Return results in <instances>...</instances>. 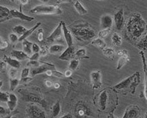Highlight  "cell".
I'll return each instance as SVG.
<instances>
[{"instance_id":"obj_50","label":"cell","mask_w":147,"mask_h":118,"mask_svg":"<svg viewBox=\"0 0 147 118\" xmlns=\"http://www.w3.org/2000/svg\"><path fill=\"white\" fill-rule=\"evenodd\" d=\"M6 66H7V63L4 61H1V71H5L6 69Z\"/></svg>"},{"instance_id":"obj_52","label":"cell","mask_w":147,"mask_h":118,"mask_svg":"<svg viewBox=\"0 0 147 118\" xmlns=\"http://www.w3.org/2000/svg\"><path fill=\"white\" fill-rule=\"evenodd\" d=\"M45 84L46 87H53V83H52V81H50V80H45Z\"/></svg>"},{"instance_id":"obj_58","label":"cell","mask_w":147,"mask_h":118,"mask_svg":"<svg viewBox=\"0 0 147 118\" xmlns=\"http://www.w3.org/2000/svg\"><path fill=\"white\" fill-rule=\"evenodd\" d=\"M62 118H66V117L71 118V117H72V116H71V114H66V115H65L64 116H62Z\"/></svg>"},{"instance_id":"obj_15","label":"cell","mask_w":147,"mask_h":118,"mask_svg":"<svg viewBox=\"0 0 147 118\" xmlns=\"http://www.w3.org/2000/svg\"><path fill=\"white\" fill-rule=\"evenodd\" d=\"M75 55V49L73 46H68L59 56V59L61 60L69 61L73 55Z\"/></svg>"},{"instance_id":"obj_43","label":"cell","mask_w":147,"mask_h":118,"mask_svg":"<svg viewBox=\"0 0 147 118\" xmlns=\"http://www.w3.org/2000/svg\"><path fill=\"white\" fill-rule=\"evenodd\" d=\"M53 76H55V77L58 78H66L65 75L63 73L61 72H59V71H57L56 69L53 70Z\"/></svg>"},{"instance_id":"obj_36","label":"cell","mask_w":147,"mask_h":118,"mask_svg":"<svg viewBox=\"0 0 147 118\" xmlns=\"http://www.w3.org/2000/svg\"><path fill=\"white\" fill-rule=\"evenodd\" d=\"M111 31V29H105V30H101V31L98 32V37L101 38H105V37L107 36V35L110 34Z\"/></svg>"},{"instance_id":"obj_7","label":"cell","mask_w":147,"mask_h":118,"mask_svg":"<svg viewBox=\"0 0 147 118\" xmlns=\"http://www.w3.org/2000/svg\"><path fill=\"white\" fill-rule=\"evenodd\" d=\"M91 86L93 89H98L102 85L101 71H93L90 74Z\"/></svg>"},{"instance_id":"obj_55","label":"cell","mask_w":147,"mask_h":118,"mask_svg":"<svg viewBox=\"0 0 147 118\" xmlns=\"http://www.w3.org/2000/svg\"><path fill=\"white\" fill-rule=\"evenodd\" d=\"M46 74L49 76H53V70H49L45 72Z\"/></svg>"},{"instance_id":"obj_23","label":"cell","mask_w":147,"mask_h":118,"mask_svg":"<svg viewBox=\"0 0 147 118\" xmlns=\"http://www.w3.org/2000/svg\"><path fill=\"white\" fill-rule=\"evenodd\" d=\"M74 8L78 14L80 15H85L88 13V10L84 8V6L82 5V3L80 2L79 0H76L74 3Z\"/></svg>"},{"instance_id":"obj_37","label":"cell","mask_w":147,"mask_h":118,"mask_svg":"<svg viewBox=\"0 0 147 118\" xmlns=\"http://www.w3.org/2000/svg\"><path fill=\"white\" fill-rule=\"evenodd\" d=\"M19 38L17 36V34H10L9 35V40L12 44L17 43V42H19Z\"/></svg>"},{"instance_id":"obj_16","label":"cell","mask_w":147,"mask_h":118,"mask_svg":"<svg viewBox=\"0 0 147 118\" xmlns=\"http://www.w3.org/2000/svg\"><path fill=\"white\" fill-rule=\"evenodd\" d=\"M12 58L16 59L19 61H24L26 60H30V56L23 51H18V50H13L11 53Z\"/></svg>"},{"instance_id":"obj_54","label":"cell","mask_w":147,"mask_h":118,"mask_svg":"<svg viewBox=\"0 0 147 118\" xmlns=\"http://www.w3.org/2000/svg\"><path fill=\"white\" fill-rule=\"evenodd\" d=\"M72 0H58L57 1V4H61V3H71Z\"/></svg>"},{"instance_id":"obj_10","label":"cell","mask_w":147,"mask_h":118,"mask_svg":"<svg viewBox=\"0 0 147 118\" xmlns=\"http://www.w3.org/2000/svg\"><path fill=\"white\" fill-rule=\"evenodd\" d=\"M114 20L115 23V27L116 30H121L123 27L125 25L124 19V10L123 9H121L116 12L114 16Z\"/></svg>"},{"instance_id":"obj_6","label":"cell","mask_w":147,"mask_h":118,"mask_svg":"<svg viewBox=\"0 0 147 118\" xmlns=\"http://www.w3.org/2000/svg\"><path fill=\"white\" fill-rule=\"evenodd\" d=\"M26 111L28 113V115L32 117H46L45 113L44 111L42 109H40L39 107L36 106V105H30L27 108Z\"/></svg>"},{"instance_id":"obj_13","label":"cell","mask_w":147,"mask_h":118,"mask_svg":"<svg viewBox=\"0 0 147 118\" xmlns=\"http://www.w3.org/2000/svg\"><path fill=\"white\" fill-rule=\"evenodd\" d=\"M140 109L136 105H131L125 111L123 117L126 118H135L138 116Z\"/></svg>"},{"instance_id":"obj_35","label":"cell","mask_w":147,"mask_h":118,"mask_svg":"<svg viewBox=\"0 0 147 118\" xmlns=\"http://www.w3.org/2000/svg\"><path fill=\"white\" fill-rule=\"evenodd\" d=\"M41 62H39L38 60H30L29 62L27 63V66L29 67L32 68H36L38 67L40 65Z\"/></svg>"},{"instance_id":"obj_20","label":"cell","mask_w":147,"mask_h":118,"mask_svg":"<svg viewBox=\"0 0 147 118\" xmlns=\"http://www.w3.org/2000/svg\"><path fill=\"white\" fill-rule=\"evenodd\" d=\"M41 24H42V23H41L40 22L37 23L33 27L30 28V30H27L26 32L24 34L21 36V37H19V42H21V41H23V40H26V39H27V38H28L30 36H31L32 34V33H34V32L41 25Z\"/></svg>"},{"instance_id":"obj_5","label":"cell","mask_w":147,"mask_h":118,"mask_svg":"<svg viewBox=\"0 0 147 118\" xmlns=\"http://www.w3.org/2000/svg\"><path fill=\"white\" fill-rule=\"evenodd\" d=\"M49 70H55V66L49 63L42 62V64H40L38 67L34 68L33 69H32L31 70H30V74H31L32 76H34L37 74L45 73L47 71Z\"/></svg>"},{"instance_id":"obj_62","label":"cell","mask_w":147,"mask_h":118,"mask_svg":"<svg viewBox=\"0 0 147 118\" xmlns=\"http://www.w3.org/2000/svg\"><path fill=\"white\" fill-rule=\"evenodd\" d=\"M2 86V81H1V87Z\"/></svg>"},{"instance_id":"obj_48","label":"cell","mask_w":147,"mask_h":118,"mask_svg":"<svg viewBox=\"0 0 147 118\" xmlns=\"http://www.w3.org/2000/svg\"><path fill=\"white\" fill-rule=\"evenodd\" d=\"M127 54H128V53H127V51L126 50H121V51H118L117 52V55L119 57V58L120 57H122L123 56V55H125Z\"/></svg>"},{"instance_id":"obj_56","label":"cell","mask_w":147,"mask_h":118,"mask_svg":"<svg viewBox=\"0 0 147 118\" xmlns=\"http://www.w3.org/2000/svg\"><path fill=\"white\" fill-rule=\"evenodd\" d=\"M53 87H54L55 89H58V88H60V84L59 83H58V82H56V83H53Z\"/></svg>"},{"instance_id":"obj_14","label":"cell","mask_w":147,"mask_h":118,"mask_svg":"<svg viewBox=\"0 0 147 118\" xmlns=\"http://www.w3.org/2000/svg\"><path fill=\"white\" fill-rule=\"evenodd\" d=\"M98 99V104L101 110H105L106 108V105L108 99V95L106 90H103L99 93Z\"/></svg>"},{"instance_id":"obj_57","label":"cell","mask_w":147,"mask_h":118,"mask_svg":"<svg viewBox=\"0 0 147 118\" xmlns=\"http://www.w3.org/2000/svg\"><path fill=\"white\" fill-rule=\"evenodd\" d=\"M29 0H20V2L21 5H26L28 3Z\"/></svg>"},{"instance_id":"obj_38","label":"cell","mask_w":147,"mask_h":118,"mask_svg":"<svg viewBox=\"0 0 147 118\" xmlns=\"http://www.w3.org/2000/svg\"><path fill=\"white\" fill-rule=\"evenodd\" d=\"M49 53V49L46 46H43L40 48V51L39 52L40 56L45 57L46 55H48V53Z\"/></svg>"},{"instance_id":"obj_27","label":"cell","mask_w":147,"mask_h":118,"mask_svg":"<svg viewBox=\"0 0 147 118\" xmlns=\"http://www.w3.org/2000/svg\"><path fill=\"white\" fill-rule=\"evenodd\" d=\"M12 30H13L14 33L17 34V35L19 36V37H21V36L23 35L25 33H26L28 30H27V28L25 27L19 25H16L14 27Z\"/></svg>"},{"instance_id":"obj_63","label":"cell","mask_w":147,"mask_h":118,"mask_svg":"<svg viewBox=\"0 0 147 118\" xmlns=\"http://www.w3.org/2000/svg\"><path fill=\"white\" fill-rule=\"evenodd\" d=\"M98 1H105V0H98Z\"/></svg>"},{"instance_id":"obj_12","label":"cell","mask_w":147,"mask_h":118,"mask_svg":"<svg viewBox=\"0 0 147 118\" xmlns=\"http://www.w3.org/2000/svg\"><path fill=\"white\" fill-rule=\"evenodd\" d=\"M114 19L109 15H105L101 18V27L102 30L111 29L113 26Z\"/></svg>"},{"instance_id":"obj_3","label":"cell","mask_w":147,"mask_h":118,"mask_svg":"<svg viewBox=\"0 0 147 118\" xmlns=\"http://www.w3.org/2000/svg\"><path fill=\"white\" fill-rule=\"evenodd\" d=\"M36 15H59L62 13V9L54 5H38L30 10Z\"/></svg>"},{"instance_id":"obj_46","label":"cell","mask_w":147,"mask_h":118,"mask_svg":"<svg viewBox=\"0 0 147 118\" xmlns=\"http://www.w3.org/2000/svg\"><path fill=\"white\" fill-rule=\"evenodd\" d=\"M40 57V55L39 53H34L30 57V60H38Z\"/></svg>"},{"instance_id":"obj_60","label":"cell","mask_w":147,"mask_h":118,"mask_svg":"<svg viewBox=\"0 0 147 118\" xmlns=\"http://www.w3.org/2000/svg\"><path fill=\"white\" fill-rule=\"evenodd\" d=\"M144 117L145 118H147V112L146 113L144 114Z\"/></svg>"},{"instance_id":"obj_53","label":"cell","mask_w":147,"mask_h":118,"mask_svg":"<svg viewBox=\"0 0 147 118\" xmlns=\"http://www.w3.org/2000/svg\"><path fill=\"white\" fill-rule=\"evenodd\" d=\"M72 73H73V71L69 69V70H67L65 72H64V75H65L66 78H69V77H70V76H71Z\"/></svg>"},{"instance_id":"obj_44","label":"cell","mask_w":147,"mask_h":118,"mask_svg":"<svg viewBox=\"0 0 147 118\" xmlns=\"http://www.w3.org/2000/svg\"><path fill=\"white\" fill-rule=\"evenodd\" d=\"M33 80V78L32 77H29V76H26V77L21 78L20 80V83H30V81H32Z\"/></svg>"},{"instance_id":"obj_11","label":"cell","mask_w":147,"mask_h":118,"mask_svg":"<svg viewBox=\"0 0 147 118\" xmlns=\"http://www.w3.org/2000/svg\"><path fill=\"white\" fill-rule=\"evenodd\" d=\"M62 31H63V36L65 41L67 44L68 46H71L73 44V40L72 34H71V32L70 30L68 29V27H66V25L65 22L62 21Z\"/></svg>"},{"instance_id":"obj_34","label":"cell","mask_w":147,"mask_h":118,"mask_svg":"<svg viewBox=\"0 0 147 118\" xmlns=\"http://www.w3.org/2000/svg\"><path fill=\"white\" fill-rule=\"evenodd\" d=\"M9 96L10 94L8 92H0V101L2 103H8L9 101Z\"/></svg>"},{"instance_id":"obj_1","label":"cell","mask_w":147,"mask_h":118,"mask_svg":"<svg viewBox=\"0 0 147 118\" xmlns=\"http://www.w3.org/2000/svg\"><path fill=\"white\" fill-rule=\"evenodd\" d=\"M146 25L140 14H134L130 17L127 24V29L129 33L135 38H140L145 32Z\"/></svg>"},{"instance_id":"obj_22","label":"cell","mask_w":147,"mask_h":118,"mask_svg":"<svg viewBox=\"0 0 147 118\" xmlns=\"http://www.w3.org/2000/svg\"><path fill=\"white\" fill-rule=\"evenodd\" d=\"M64 50L65 47L62 44H53L49 47V53L51 54H58L62 53Z\"/></svg>"},{"instance_id":"obj_39","label":"cell","mask_w":147,"mask_h":118,"mask_svg":"<svg viewBox=\"0 0 147 118\" xmlns=\"http://www.w3.org/2000/svg\"><path fill=\"white\" fill-rule=\"evenodd\" d=\"M8 74L10 78H15L17 77V68L11 67V68L9 70Z\"/></svg>"},{"instance_id":"obj_59","label":"cell","mask_w":147,"mask_h":118,"mask_svg":"<svg viewBox=\"0 0 147 118\" xmlns=\"http://www.w3.org/2000/svg\"><path fill=\"white\" fill-rule=\"evenodd\" d=\"M38 1H40V2H42L43 3H47L49 0H38Z\"/></svg>"},{"instance_id":"obj_40","label":"cell","mask_w":147,"mask_h":118,"mask_svg":"<svg viewBox=\"0 0 147 118\" xmlns=\"http://www.w3.org/2000/svg\"><path fill=\"white\" fill-rule=\"evenodd\" d=\"M7 105H8L9 110H10V111H13V110H15V107H17V101H8V103H7Z\"/></svg>"},{"instance_id":"obj_17","label":"cell","mask_w":147,"mask_h":118,"mask_svg":"<svg viewBox=\"0 0 147 118\" xmlns=\"http://www.w3.org/2000/svg\"><path fill=\"white\" fill-rule=\"evenodd\" d=\"M140 54L141 55L142 60L143 64V68H144V94L145 96V98L147 100V64L146 62V59H145L144 54L143 51L140 52Z\"/></svg>"},{"instance_id":"obj_9","label":"cell","mask_w":147,"mask_h":118,"mask_svg":"<svg viewBox=\"0 0 147 118\" xmlns=\"http://www.w3.org/2000/svg\"><path fill=\"white\" fill-rule=\"evenodd\" d=\"M18 19L21 21H27V22H31L34 20V18L30 17L25 14H23L21 11L16 10V9H12L10 10V19Z\"/></svg>"},{"instance_id":"obj_32","label":"cell","mask_w":147,"mask_h":118,"mask_svg":"<svg viewBox=\"0 0 147 118\" xmlns=\"http://www.w3.org/2000/svg\"><path fill=\"white\" fill-rule=\"evenodd\" d=\"M102 53L105 56L107 57V58H112L114 56L115 51L112 48H104L103 49H102Z\"/></svg>"},{"instance_id":"obj_8","label":"cell","mask_w":147,"mask_h":118,"mask_svg":"<svg viewBox=\"0 0 147 118\" xmlns=\"http://www.w3.org/2000/svg\"><path fill=\"white\" fill-rule=\"evenodd\" d=\"M62 35H63V31H62V21H61L58 25V26L55 27V29L53 30V32L51 34V35L49 37L47 38V41L48 42H53L55 40L60 39Z\"/></svg>"},{"instance_id":"obj_21","label":"cell","mask_w":147,"mask_h":118,"mask_svg":"<svg viewBox=\"0 0 147 118\" xmlns=\"http://www.w3.org/2000/svg\"><path fill=\"white\" fill-rule=\"evenodd\" d=\"M22 44H23V51L25 53H27L29 56L30 57L32 55V45L33 43L30 41H28L27 39L22 41Z\"/></svg>"},{"instance_id":"obj_51","label":"cell","mask_w":147,"mask_h":118,"mask_svg":"<svg viewBox=\"0 0 147 118\" xmlns=\"http://www.w3.org/2000/svg\"><path fill=\"white\" fill-rule=\"evenodd\" d=\"M7 113V111L6 109H4L2 106L0 107V115H1V117H2V115H6Z\"/></svg>"},{"instance_id":"obj_47","label":"cell","mask_w":147,"mask_h":118,"mask_svg":"<svg viewBox=\"0 0 147 118\" xmlns=\"http://www.w3.org/2000/svg\"><path fill=\"white\" fill-rule=\"evenodd\" d=\"M40 51V47L37 44L33 43V45H32V51L33 53H39Z\"/></svg>"},{"instance_id":"obj_19","label":"cell","mask_w":147,"mask_h":118,"mask_svg":"<svg viewBox=\"0 0 147 118\" xmlns=\"http://www.w3.org/2000/svg\"><path fill=\"white\" fill-rule=\"evenodd\" d=\"M3 61L6 62L7 64H8L10 67L15 68H19L21 67V62L20 61L16 60L13 58H10V57H7L6 55L3 56Z\"/></svg>"},{"instance_id":"obj_64","label":"cell","mask_w":147,"mask_h":118,"mask_svg":"<svg viewBox=\"0 0 147 118\" xmlns=\"http://www.w3.org/2000/svg\"><path fill=\"white\" fill-rule=\"evenodd\" d=\"M146 28H147V24H146Z\"/></svg>"},{"instance_id":"obj_61","label":"cell","mask_w":147,"mask_h":118,"mask_svg":"<svg viewBox=\"0 0 147 118\" xmlns=\"http://www.w3.org/2000/svg\"><path fill=\"white\" fill-rule=\"evenodd\" d=\"M10 1H12V2H15V1H17V0H10Z\"/></svg>"},{"instance_id":"obj_33","label":"cell","mask_w":147,"mask_h":118,"mask_svg":"<svg viewBox=\"0 0 147 118\" xmlns=\"http://www.w3.org/2000/svg\"><path fill=\"white\" fill-rule=\"evenodd\" d=\"M138 47L141 50L147 49V35L145 36L144 38H142L140 40L138 44Z\"/></svg>"},{"instance_id":"obj_25","label":"cell","mask_w":147,"mask_h":118,"mask_svg":"<svg viewBox=\"0 0 147 118\" xmlns=\"http://www.w3.org/2000/svg\"><path fill=\"white\" fill-rule=\"evenodd\" d=\"M129 61V58L128 54L123 55V56L120 57L119 60L118 61V64H117V70H121L122 68L125 65H126L127 64V62Z\"/></svg>"},{"instance_id":"obj_42","label":"cell","mask_w":147,"mask_h":118,"mask_svg":"<svg viewBox=\"0 0 147 118\" xmlns=\"http://www.w3.org/2000/svg\"><path fill=\"white\" fill-rule=\"evenodd\" d=\"M8 46V42H7L6 40H3L1 38V40H0V49L3 50L6 49Z\"/></svg>"},{"instance_id":"obj_45","label":"cell","mask_w":147,"mask_h":118,"mask_svg":"<svg viewBox=\"0 0 147 118\" xmlns=\"http://www.w3.org/2000/svg\"><path fill=\"white\" fill-rule=\"evenodd\" d=\"M38 40L40 42L44 40V34H43V30L42 29H39L38 32Z\"/></svg>"},{"instance_id":"obj_30","label":"cell","mask_w":147,"mask_h":118,"mask_svg":"<svg viewBox=\"0 0 147 118\" xmlns=\"http://www.w3.org/2000/svg\"><path fill=\"white\" fill-rule=\"evenodd\" d=\"M79 64H80V60L78 59L75 58L73 59L70 61V63L69 65V69L71 70L72 71H74L78 68L79 66Z\"/></svg>"},{"instance_id":"obj_31","label":"cell","mask_w":147,"mask_h":118,"mask_svg":"<svg viewBox=\"0 0 147 118\" xmlns=\"http://www.w3.org/2000/svg\"><path fill=\"white\" fill-rule=\"evenodd\" d=\"M20 83V81L17 79V78H10V89L11 92H14L15 90L17 87Z\"/></svg>"},{"instance_id":"obj_2","label":"cell","mask_w":147,"mask_h":118,"mask_svg":"<svg viewBox=\"0 0 147 118\" xmlns=\"http://www.w3.org/2000/svg\"><path fill=\"white\" fill-rule=\"evenodd\" d=\"M140 74L139 72H136L131 76H129L120 82L119 83L114 85V89L119 92L128 89L131 94H134L136 87L140 84Z\"/></svg>"},{"instance_id":"obj_18","label":"cell","mask_w":147,"mask_h":118,"mask_svg":"<svg viewBox=\"0 0 147 118\" xmlns=\"http://www.w3.org/2000/svg\"><path fill=\"white\" fill-rule=\"evenodd\" d=\"M10 19V10L6 7L0 6V22L3 23L4 21Z\"/></svg>"},{"instance_id":"obj_29","label":"cell","mask_w":147,"mask_h":118,"mask_svg":"<svg viewBox=\"0 0 147 118\" xmlns=\"http://www.w3.org/2000/svg\"><path fill=\"white\" fill-rule=\"evenodd\" d=\"M112 43L114 46H120L122 44V38L117 33H114L112 36Z\"/></svg>"},{"instance_id":"obj_28","label":"cell","mask_w":147,"mask_h":118,"mask_svg":"<svg viewBox=\"0 0 147 118\" xmlns=\"http://www.w3.org/2000/svg\"><path fill=\"white\" fill-rule=\"evenodd\" d=\"M61 111V107L60 102H56L52 108V117H56L60 114Z\"/></svg>"},{"instance_id":"obj_24","label":"cell","mask_w":147,"mask_h":118,"mask_svg":"<svg viewBox=\"0 0 147 118\" xmlns=\"http://www.w3.org/2000/svg\"><path fill=\"white\" fill-rule=\"evenodd\" d=\"M91 44H92L93 46H96V47L101 49H103L104 48L106 47V43L105 42V41L99 37L94 39V40L91 42Z\"/></svg>"},{"instance_id":"obj_41","label":"cell","mask_w":147,"mask_h":118,"mask_svg":"<svg viewBox=\"0 0 147 118\" xmlns=\"http://www.w3.org/2000/svg\"><path fill=\"white\" fill-rule=\"evenodd\" d=\"M30 70H31L30 69V68H23L22 70V72H21V78L26 77V76H29V74H30Z\"/></svg>"},{"instance_id":"obj_26","label":"cell","mask_w":147,"mask_h":118,"mask_svg":"<svg viewBox=\"0 0 147 118\" xmlns=\"http://www.w3.org/2000/svg\"><path fill=\"white\" fill-rule=\"evenodd\" d=\"M74 55L75 58L78 59V60H80V59H83V58H89L87 56L86 49H84V48L78 49V51L75 52Z\"/></svg>"},{"instance_id":"obj_49","label":"cell","mask_w":147,"mask_h":118,"mask_svg":"<svg viewBox=\"0 0 147 118\" xmlns=\"http://www.w3.org/2000/svg\"><path fill=\"white\" fill-rule=\"evenodd\" d=\"M9 101H18L17 96L14 94H10V96H9Z\"/></svg>"},{"instance_id":"obj_4","label":"cell","mask_w":147,"mask_h":118,"mask_svg":"<svg viewBox=\"0 0 147 118\" xmlns=\"http://www.w3.org/2000/svg\"><path fill=\"white\" fill-rule=\"evenodd\" d=\"M73 34L75 37L82 40H89L96 36L94 30L91 27H78L72 29Z\"/></svg>"}]
</instances>
